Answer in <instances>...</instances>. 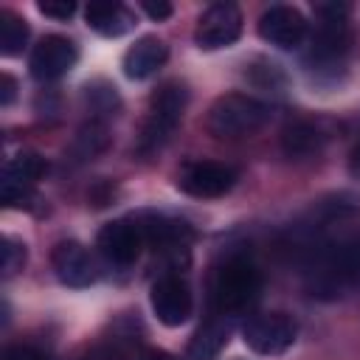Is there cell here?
<instances>
[{"mask_svg": "<svg viewBox=\"0 0 360 360\" xmlns=\"http://www.w3.org/2000/svg\"><path fill=\"white\" fill-rule=\"evenodd\" d=\"M84 20L101 37H124L135 25V14L121 3H90L84 8Z\"/></svg>", "mask_w": 360, "mask_h": 360, "instance_id": "16", "label": "cell"}, {"mask_svg": "<svg viewBox=\"0 0 360 360\" xmlns=\"http://www.w3.org/2000/svg\"><path fill=\"white\" fill-rule=\"evenodd\" d=\"M270 121V107L245 93H225L208 110V132L214 138H248Z\"/></svg>", "mask_w": 360, "mask_h": 360, "instance_id": "1", "label": "cell"}, {"mask_svg": "<svg viewBox=\"0 0 360 360\" xmlns=\"http://www.w3.org/2000/svg\"><path fill=\"white\" fill-rule=\"evenodd\" d=\"M138 225L143 231V239L152 245H160V248H177L191 236V228L183 219H172L163 214H158V217L149 214V217L138 219Z\"/></svg>", "mask_w": 360, "mask_h": 360, "instance_id": "18", "label": "cell"}, {"mask_svg": "<svg viewBox=\"0 0 360 360\" xmlns=\"http://www.w3.org/2000/svg\"><path fill=\"white\" fill-rule=\"evenodd\" d=\"M141 8H143L152 20H158V22H160V20H169V17H172V11H174V8H172V3H166V0H158V3H155V0H143V3H141Z\"/></svg>", "mask_w": 360, "mask_h": 360, "instance_id": "26", "label": "cell"}, {"mask_svg": "<svg viewBox=\"0 0 360 360\" xmlns=\"http://www.w3.org/2000/svg\"><path fill=\"white\" fill-rule=\"evenodd\" d=\"M259 37L281 51H292L307 37V20L292 6H270L259 17Z\"/></svg>", "mask_w": 360, "mask_h": 360, "instance_id": "10", "label": "cell"}, {"mask_svg": "<svg viewBox=\"0 0 360 360\" xmlns=\"http://www.w3.org/2000/svg\"><path fill=\"white\" fill-rule=\"evenodd\" d=\"M315 34H312V70L323 73L343 65L349 51V22L346 6L340 3H321L315 6Z\"/></svg>", "mask_w": 360, "mask_h": 360, "instance_id": "2", "label": "cell"}, {"mask_svg": "<svg viewBox=\"0 0 360 360\" xmlns=\"http://www.w3.org/2000/svg\"><path fill=\"white\" fill-rule=\"evenodd\" d=\"M53 273L68 287H90L96 281V264L79 242H59L51 253Z\"/></svg>", "mask_w": 360, "mask_h": 360, "instance_id": "13", "label": "cell"}, {"mask_svg": "<svg viewBox=\"0 0 360 360\" xmlns=\"http://www.w3.org/2000/svg\"><path fill=\"white\" fill-rule=\"evenodd\" d=\"M298 338V323L292 315L287 312H267V315H253L245 329H242V340L248 349H253L256 354H284Z\"/></svg>", "mask_w": 360, "mask_h": 360, "instance_id": "6", "label": "cell"}, {"mask_svg": "<svg viewBox=\"0 0 360 360\" xmlns=\"http://www.w3.org/2000/svg\"><path fill=\"white\" fill-rule=\"evenodd\" d=\"M228 335H231L228 323H222V321H208V323L200 326L197 335L191 338V343H188V360H217L219 352H222L225 343H228Z\"/></svg>", "mask_w": 360, "mask_h": 360, "instance_id": "19", "label": "cell"}, {"mask_svg": "<svg viewBox=\"0 0 360 360\" xmlns=\"http://www.w3.org/2000/svg\"><path fill=\"white\" fill-rule=\"evenodd\" d=\"M242 34V11L233 3H214L208 6L194 28V42L202 51H217L228 48L239 39Z\"/></svg>", "mask_w": 360, "mask_h": 360, "instance_id": "7", "label": "cell"}, {"mask_svg": "<svg viewBox=\"0 0 360 360\" xmlns=\"http://www.w3.org/2000/svg\"><path fill=\"white\" fill-rule=\"evenodd\" d=\"M349 172H352V177L354 180H360V143L352 149V155H349Z\"/></svg>", "mask_w": 360, "mask_h": 360, "instance_id": "29", "label": "cell"}, {"mask_svg": "<svg viewBox=\"0 0 360 360\" xmlns=\"http://www.w3.org/2000/svg\"><path fill=\"white\" fill-rule=\"evenodd\" d=\"M188 104V90L180 82H169L163 84L152 101H149V115L143 121L141 138H138V149L141 152H155L166 143V138L174 132V127L180 124L183 112Z\"/></svg>", "mask_w": 360, "mask_h": 360, "instance_id": "5", "label": "cell"}, {"mask_svg": "<svg viewBox=\"0 0 360 360\" xmlns=\"http://www.w3.org/2000/svg\"><path fill=\"white\" fill-rule=\"evenodd\" d=\"M357 276H360V233L340 239L335 245H326L318 253V262L312 270V290L318 295H338Z\"/></svg>", "mask_w": 360, "mask_h": 360, "instance_id": "3", "label": "cell"}, {"mask_svg": "<svg viewBox=\"0 0 360 360\" xmlns=\"http://www.w3.org/2000/svg\"><path fill=\"white\" fill-rule=\"evenodd\" d=\"M37 8L51 20H68L76 11V3L73 0H39Z\"/></svg>", "mask_w": 360, "mask_h": 360, "instance_id": "25", "label": "cell"}, {"mask_svg": "<svg viewBox=\"0 0 360 360\" xmlns=\"http://www.w3.org/2000/svg\"><path fill=\"white\" fill-rule=\"evenodd\" d=\"M48 163L37 155V152H20L11 160H6L3 166V200L14 202L17 197H22L31 183H37L45 174Z\"/></svg>", "mask_w": 360, "mask_h": 360, "instance_id": "14", "label": "cell"}, {"mask_svg": "<svg viewBox=\"0 0 360 360\" xmlns=\"http://www.w3.org/2000/svg\"><path fill=\"white\" fill-rule=\"evenodd\" d=\"M236 180V172L225 163H217V160H191L180 169L177 174V188L191 194V197H200V200H208V197H222L225 191H231Z\"/></svg>", "mask_w": 360, "mask_h": 360, "instance_id": "8", "label": "cell"}, {"mask_svg": "<svg viewBox=\"0 0 360 360\" xmlns=\"http://www.w3.org/2000/svg\"><path fill=\"white\" fill-rule=\"evenodd\" d=\"M28 42V22L11 11L0 14V53L17 56Z\"/></svg>", "mask_w": 360, "mask_h": 360, "instance_id": "20", "label": "cell"}, {"mask_svg": "<svg viewBox=\"0 0 360 360\" xmlns=\"http://www.w3.org/2000/svg\"><path fill=\"white\" fill-rule=\"evenodd\" d=\"M262 290V273L245 256H231L214 276V304L219 312H242L248 309Z\"/></svg>", "mask_w": 360, "mask_h": 360, "instance_id": "4", "label": "cell"}, {"mask_svg": "<svg viewBox=\"0 0 360 360\" xmlns=\"http://www.w3.org/2000/svg\"><path fill=\"white\" fill-rule=\"evenodd\" d=\"M3 360H45V354L34 346H8Z\"/></svg>", "mask_w": 360, "mask_h": 360, "instance_id": "27", "label": "cell"}, {"mask_svg": "<svg viewBox=\"0 0 360 360\" xmlns=\"http://www.w3.org/2000/svg\"><path fill=\"white\" fill-rule=\"evenodd\" d=\"M281 149L292 160L315 158L323 149V132L315 124H309V121H292L281 132Z\"/></svg>", "mask_w": 360, "mask_h": 360, "instance_id": "17", "label": "cell"}, {"mask_svg": "<svg viewBox=\"0 0 360 360\" xmlns=\"http://www.w3.org/2000/svg\"><path fill=\"white\" fill-rule=\"evenodd\" d=\"M152 312L163 326H183L191 315V290L180 276H163L152 284Z\"/></svg>", "mask_w": 360, "mask_h": 360, "instance_id": "9", "label": "cell"}, {"mask_svg": "<svg viewBox=\"0 0 360 360\" xmlns=\"http://www.w3.org/2000/svg\"><path fill=\"white\" fill-rule=\"evenodd\" d=\"M245 76H248L253 84H259L262 90H273V93H281L284 84H287L284 70H281L276 62H270V59H256L253 65H248Z\"/></svg>", "mask_w": 360, "mask_h": 360, "instance_id": "21", "label": "cell"}, {"mask_svg": "<svg viewBox=\"0 0 360 360\" xmlns=\"http://www.w3.org/2000/svg\"><path fill=\"white\" fill-rule=\"evenodd\" d=\"M87 98H90V104L96 110H104V112H110L112 107H118L115 87H110V84H90L87 87Z\"/></svg>", "mask_w": 360, "mask_h": 360, "instance_id": "23", "label": "cell"}, {"mask_svg": "<svg viewBox=\"0 0 360 360\" xmlns=\"http://www.w3.org/2000/svg\"><path fill=\"white\" fill-rule=\"evenodd\" d=\"M166 56H169V51H166V45L158 39V37H141L127 53H124V62H121V68H124V76L127 79H149L152 73H158L160 68H163V62H166Z\"/></svg>", "mask_w": 360, "mask_h": 360, "instance_id": "15", "label": "cell"}, {"mask_svg": "<svg viewBox=\"0 0 360 360\" xmlns=\"http://www.w3.org/2000/svg\"><path fill=\"white\" fill-rule=\"evenodd\" d=\"M104 143H107V141H104V129H101V127H90V129H84V132L76 138V146H82V158L96 155Z\"/></svg>", "mask_w": 360, "mask_h": 360, "instance_id": "24", "label": "cell"}, {"mask_svg": "<svg viewBox=\"0 0 360 360\" xmlns=\"http://www.w3.org/2000/svg\"><path fill=\"white\" fill-rule=\"evenodd\" d=\"M132 360H174V357L166 352H143V354H135Z\"/></svg>", "mask_w": 360, "mask_h": 360, "instance_id": "30", "label": "cell"}, {"mask_svg": "<svg viewBox=\"0 0 360 360\" xmlns=\"http://www.w3.org/2000/svg\"><path fill=\"white\" fill-rule=\"evenodd\" d=\"M143 231L138 219H112L98 231V250L112 264H129L138 259L143 245Z\"/></svg>", "mask_w": 360, "mask_h": 360, "instance_id": "12", "label": "cell"}, {"mask_svg": "<svg viewBox=\"0 0 360 360\" xmlns=\"http://www.w3.org/2000/svg\"><path fill=\"white\" fill-rule=\"evenodd\" d=\"M22 264H25V245L11 239V236H6L3 239V276L8 278L14 273H20Z\"/></svg>", "mask_w": 360, "mask_h": 360, "instance_id": "22", "label": "cell"}, {"mask_svg": "<svg viewBox=\"0 0 360 360\" xmlns=\"http://www.w3.org/2000/svg\"><path fill=\"white\" fill-rule=\"evenodd\" d=\"M79 59V51L76 45L68 39V37H45L34 53H31V73L39 79V82H53V79H62Z\"/></svg>", "mask_w": 360, "mask_h": 360, "instance_id": "11", "label": "cell"}, {"mask_svg": "<svg viewBox=\"0 0 360 360\" xmlns=\"http://www.w3.org/2000/svg\"><path fill=\"white\" fill-rule=\"evenodd\" d=\"M14 90H17V82H14L8 73H3V76H0V104H3V107H8V104L14 101Z\"/></svg>", "mask_w": 360, "mask_h": 360, "instance_id": "28", "label": "cell"}]
</instances>
